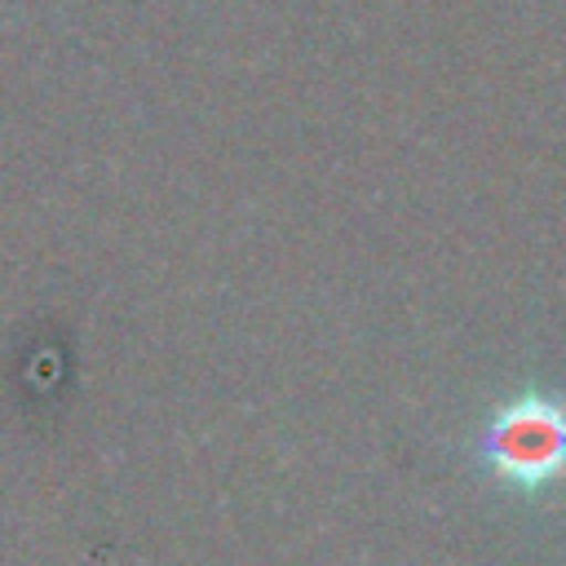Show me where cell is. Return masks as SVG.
I'll return each instance as SVG.
<instances>
[{
	"mask_svg": "<svg viewBox=\"0 0 566 566\" xmlns=\"http://www.w3.org/2000/svg\"><path fill=\"white\" fill-rule=\"evenodd\" d=\"M473 469L500 491L539 504L566 482V398L522 389L500 402L469 442Z\"/></svg>",
	"mask_w": 566,
	"mask_h": 566,
	"instance_id": "obj_1",
	"label": "cell"
}]
</instances>
